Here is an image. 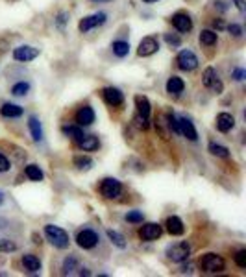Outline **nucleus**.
<instances>
[{"instance_id": "ea45409f", "label": "nucleus", "mask_w": 246, "mask_h": 277, "mask_svg": "<svg viewBox=\"0 0 246 277\" xmlns=\"http://www.w3.org/2000/svg\"><path fill=\"white\" fill-rule=\"evenodd\" d=\"M228 32L232 33L233 37H241V35H243V28H241L239 24H230L228 26Z\"/></svg>"}, {"instance_id": "8fccbe9b", "label": "nucleus", "mask_w": 246, "mask_h": 277, "mask_svg": "<svg viewBox=\"0 0 246 277\" xmlns=\"http://www.w3.org/2000/svg\"><path fill=\"white\" fill-rule=\"evenodd\" d=\"M98 2H108V0H98Z\"/></svg>"}, {"instance_id": "c756f323", "label": "nucleus", "mask_w": 246, "mask_h": 277, "mask_svg": "<svg viewBox=\"0 0 246 277\" xmlns=\"http://www.w3.org/2000/svg\"><path fill=\"white\" fill-rule=\"evenodd\" d=\"M200 43L206 46H213L217 43V33L213 30H202L200 32Z\"/></svg>"}, {"instance_id": "b1692460", "label": "nucleus", "mask_w": 246, "mask_h": 277, "mask_svg": "<svg viewBox=\"0 0 246 277\" xmlns=\"http://www.w3.org/2000/svg\"><path fill=\"white\" fill-rule=\"evenodd\" d=\"M24 174L30 181H43V178H45L43 170H41L37 165H28V167L24 168Z\"/></svg>"}, {"instance_id": "393cba45", "label": "nucleus", "mask_w": 246, "mask_h": 277, "mask_svg": "<svg viewBox=\"0 0 246 277\" xmlns=\"http://www.w3.org/2000/svg\"><path fill=\"white\" fill-rule=\"evenodd\" d=\"M111 50H113L117 58H126L129 54V43H126V41H115L111 45Z\"/></svg>"}, {"instance_id": "c85d7f7f", "label": "nucleus", "mask_w": 246, "mask_h": 277, "mask_svg": "<svg viewBox=\"0 0 246 277\" xmlns=\"http://www.w3.org/2000/svg\"><path fill=\"white\" fill-rule=\"evenodd\" d=\"M209 152L217 155V157H222V159L230 157V150L226 146H222V144H217V142H209Z\"/></svg>"}, {"instance_id": "37998d69", "label": "nucleus", "mask_w": 246, "mask_h": 277, "mask_svg": "<svg viewBox=\"0 0 246 277\" xmlns=\"http://www.w3.org/2000/svg\"><path fill=\"white\" fill-rule=\"evenodd\" d=\"M235 6H237V9H239L241 13H245V9H246V0H235Z\"/></svg>"}, {"instance_id": "f8f14e48", "label": "nucleus", "mask_w": 246, "mask_h": 277, "mask_svg": "<svg viewBox=\"0 0 246 277\" xmlns=\"http://www.w3.org/2000/svg\"><path fill=\"white\" fill-rule=\"evenodd\" d=\"M170 20H172V26L181 33H187L193 30V19L189 17L187 13H176V15H172Z\"/></svg>"}, {"instance_id": "412c9836", "label": "nucleus", "mask_w": 246, "mask_h": 277, "mask_svg": "<svg viewBox=\"0 0 246 277\" xmlns=\"http://www.w3.org/2000/svg\"><path fill=\"white\" fill-rule=\"evenodd\" d=\"M28 128H30V133H32L33 141L35 142L43 141V126H41L37 116H30L28 118Z\"/></svg>"}, {"instance_id": "7c9ffc66", "label": "nucleus", "mask_w": 246, "mask_h": 277, "mask_svg": "<svg viewBox=\"0 0 246 277\" xmlns=\"http://www.w3.org/2000/svg\"><path fill=\"white\" fill-rule=\"evenodd\" d=\"M78 268V261L76 257H72V255H69V257L63 261V274L65 276H71L72 272Z\"/></svg>"}, {"instance_id": "20e7f679", "label": "nucleus", "mask_w": 246, "mask_h": 277, "mask_svg": "<svg viewBox=\"0 0 246 277\" xmlns=\"http://www.w3.org/2000/svg\"><path fill=\"white\" fill-rule=\"evenodd\" d=\"M167 255L172 263H183V261H187L189 255H191V248H189L187 242H178V244L168 248Z\"/></svg>"}, {"instance_id": "f03ea898", "label": "nucleus", "mask_w": 246, "mask_h": 277, "mask_svg": "<svg viewBox=\"0 0 246 277\" xmlns=\"http://www.w3.org/2000/svg\"><path fill=\"white\" fill-rule=\"evenodd\" d=\"M200 266L206 274H219L226 268V263L217 253H206L204 257H200Z\"/></svg>"}, {"instance_id": "c03bdc74", "label": "nucleus", "mask_w": 246, "mask_h": 277, "mask_svg": "<svg viewBox=\"0 0 246 277\" xmlns=\"http://www.w3.org/2000/svg\"><path fill=\"white\" fill-rule=\"evenodd\" d=\"M213 26L217 28V30H224V28H226V26H224V22H222V19L213 20Z\"/></svg>"}, {"instance_id": "6ab92c4d", "label": "nucleus", "mask_w": 246, "mask_h": 277, "mask_svg": "<svg viewBox=\"0 0 246 277\" xmlns=\"http://www.w3.org/2000/svg\"><path fill=\"white\" fill-rule=\"evenodd\" d=\"M78 146L84 150V152H95L100 146V141H98L97 135H84L78 141Z\"/></svg>"}, {"instance_id": "58836bf2", "label": "nucleus", "mask_w": 246, "mask_h": 277, "mask_svg": "<svg viewBox=\"0 0 246 277\" xmlns=\"http://www.w3.org/2000/svg\"><path fill=\"white\" fill-rule=\"evenodd\" d=\"M9 167H11L9 159H7L6 155L0 154V172H7V170H9Z\"/></svg>"}, {"instance_id": "a19ab883", "label": "nucleus", "mask_w": 246, "mask_h": 277, "mask_svg": "<svg viewBox=\"0 0 246 277\" xmlns=\"http://www.w3.org/2000/svg\"><path fill=\"white\" fill-rule=\"evenodd\" d=\"M232 78L235 80V82H243V80L246 78L245 69H235V71L232 72Z\"/></svg>"}, {"instance_id": "39448f33", "label": "nucleus", "mask_w": 246, "mask_h": 277, "mask_svg": "<svg viewBox=\"0 0 246 277\" xmlns=\"http://www.w3.org/2000/svg\"><path fill=\"white\" fill-rule=\"evenodd\" d=\"M202 84L206 85L207 89L215 91L217 94L222 92V82L219 80V74H217V71H215L213 67H207L206 71H204V74H202Z\"/></svg>"}, {"instance_id": "6e6552de", "label": "nucleus", "mask_w": 246, "mask_h": 277, "mask_svg": "<svg viewBox=\"0 0 246 277\" xmlns=\"http://www.w3.org/2000/svg\"><path fill=\"white\" fill-rule=\"evenodd\" d=\"M37 56H39V48H33V46H28V45L17 46V48L13 50V59H15V61H20V63L33 61Z\"/></svg>"}, {"instance_id": "4c0bfd02", "label": "nucleus", "mask_w": 246, "mask_h": 277, "mask_svg": "<svg viewBox=\"0 0 246 277\" xmlns=\"http://www.w3.org/2000/svg\"><path fill=\"white\" fill-rule=\"evenodd\" d=\"M133 122L137 124V128H141V129L148 128V118H144V116L137 115V113H135V118H133Z\"/></svg>"}, {"instance_id": "09e8293b", "label": "nucleus", "mask_w": 246, "mask_h": 277, "mask_svg": "<svg viewBox=\"0 0 246 277\" xmlns=\"http://www.w3.org/2000/svg\"><path fill=\"white\" fill-rule=\"evenodd\" d=\"M144 2H155V0H144Z\"/></svg>"}, {"instance_id": "79ce46f5", "label": "nucleus", "mask_w": 246, "mask_h": 277, "mask_svg": "<svg viewBox=\"0 0 246 277\" xmlns=\"http://www.w3.org/2000/svg\"><path fill=\"white\" fill-rule=\"evenodd\" d=\"M67 17H69V15H67V13H59L58 15V20H56V24L59 26V28H61V30H63V26H65V22H67Z\"/></svg>"}, {"instance_id": "4be33fe9", "label": "nucleus", "mask_w": 246, "mask_h": 277, "mask_svg": "<svg viewBox=\"0 0 246 277\" xmlns=\"http://www.w3.org/2000/svg\"><path fill=\"white\" fill-rule=\"evenodd\" d=\"M0 115L6 116V118H19L22 115V107L17 105V103H4L0 107Z\"/></svg>"}, {"instance_id": "2eb2a0df", "label": "nucleus", "mask_w": 246, "mask_h": 277, "mask_svg": "<svg viewBox=\"0 0 246 277\" xmlns=\"http://www.w3.org/2000/svg\"><path fill=\"white\" fill-rule=\"evenodd\" d=\"M178 120H180V135L187 137L189 141H196V139H198V133H196L193 122H191L189 118H185V116H181Z\"/></svg>"}, {"instance_id": "4468645a", "label": "nucleus", "mask_w": 246, "mask_h": 277, "mask_svg": "<svg viewBox=\"0 0 246 277\" xmlns=\"http://www.w3.org/2000/svg\"><path fill=\"white\" fill-rule=\"evenodd\" d=\"M76 122L78 126H91V124L95 122V111H93L91 105H84V107L78 109Z\"/></svg>"}, {"instance_id": "1a4fd4ad", "label": "nucleus", "mask_w": 246, "mask_h": 277, "mask_svg": "<svg viewBox=\"0 0 246 277\" xmlns=\"http://www.w3.org/2000/svg\"><path fill=\"white\" fill-rule=\"evenodd\" d=\"M76 244L80 246L82 250H93V248L98 244V235L93 231V229H84V231L78 233Z\"/></svg>"}, {"instance_id": "cd10ccee", "label": "nucleus", "mask_w": 246, "mask_h": 277, "mask_svg": "<svg viewBox=\"0 0 246 277\" xmlns=\"http://www.w3.org/2000/svg\"><path fill=\"white\" fill-rule=\"evenodd\" d=\"M108 237H110V240L117 246V248H121V250L126 248V239H124L119 231H115V229H108Z\"/></svg>"}, {"instance_id": "5701e85b", "label": "nucleus", "mask_w": 246, "mask_h": 277, "mask_svg": "<svg viewBox=\"0 0 246 277\" xmlns=\"http://www.w3.org/2000/svg\"><path fill=\"white\" fill-rule=\"evenodd\" d=\"M135 107H137V115H141V116H144V118H148L150 120V102H148V98L137 94L135 96Z\"/></svg>"}, {"instance_id": "a18cd8bd", "label": "nucleus", "mask_w": 246, "mask_h": 277, "mask_svg": "<svg viewBox=\"0 0 246 277\" xmlns=\"http://www.w3.org/2000/svg\"><path fill=\"white\" fill-rule=\"evenodd\" d=\"M4 227H7V220L0 218V229H4Z\"/></svg>"}, {"instance_id": "f704fd0d", "label": "nucleus", "mask_w": 246, "mask_h": 277, "mask_svg": "<svg viewBox=\"0 0 246 277\" xmlns=\"http://www.w3.org/2000/svg\"><path fill=\"white\" fill-rule=\"evenodd\" d=\"M167 120H168V126H170V129H172L174 133H178V135H180V120H178V118H176L172 113H168V115H167Z\"/></svg>"}, {"instance_id": "f257e3e1", "label": "nucleus", "mask_w": 246, "mask_h": 277, "mask_svg": "<svg viewBox=\"0 0 246 277\" xmlns=\"http://www.w3.org/2000/svg\"><path fill=\"white\" fill-rule=\"evenodd\" d=\"M45 235L54 248H58V250L69 248V242H71L69 240V233L65 231V229H61V227L48 224V226H45Z\"/></svg>"}, {"instance_id": "473e14b6", "label": "nucleus", "mask_w": 246, "mask_h": 277, "mask_svg": "<svg viewBox=\"0 0 246 277\" xmlns=\"http://www.w3.org/2000/svg\"><path fill=\"white\" fill-rule=\"evenodd\" d=\"M142 220H144V214L141 211H128L126 214V222L129 224H142Z\"/></svg>"}, {"instance_id": "49530a36", "label": "nucleus", "mask_w": 246, "mask_h": 277, "mask_svg": "<svg viewBox=\"0 0 246 277\" xmlns=\"http://www.w3.org/2000/svg\"><path fill=\"white\" fill-rule=\"evenodd\" d=\"M80 276H91L89 270H85V268H82V272H80Z\"/></svg>"}, {"instance_id": "9b49d317", "label": "nucleus", "mask_w": 246, "mask_h": 277, "mask_svg": "<svg viewBox=\"0 0 246 277\" xmlns=\"http://www.w3.org/2000/svg\"><path fill=\"white\" fill-rule=\"evenodd\" d=\"M159 50V43H157V39L148 35V37H144L139 43V48H137V54L141 56V58H148V56H154L155 52Z\"/></svg>"}, {"instance_id": "a878e982", "label": "nucleus", "mask_w": 246, "mask_h": 277, "mask_svg": "<svg viewBox=\"0 0 246 277\" xmlns=\"http://www.w3.org/2000/svg\"><path fill=\"white\" fill-rule=\"evenodd\" d=\"M74 167L78 170H89L93 167V159H91L89 155H76L74 157Z\"/></svg>"}, {"instance_id": "9d476101", "label": "nucleus", "mask_w": 246, "mask_h": 277, "mask_svg": "<svg viewBox=\"0 0 246 277\" xmlns=\"http://www.w3.org/2000/svg\"><path fill=\"white\" fill-rule=\"evenodd\" d=\"M161 233H163V227L159 226V224L150 222V224H144V226L139 229V237H141V240H144V242H152V240L159 239Z\"/></svg>"}, {"instance_id": "dca6fc26", "label": "nucleus", "mask_w": 246, "mask_h": 277, "mask_svg": "<svg viewBox=\"0 0 246 277\" xmlns=\"http://www.w3.org/2000/svg\"><path fill=\"white\" fill-rule=\"evenodd\" d=\"M165 226H167V231L170 235H174V237H180V235L185 233V226H183L181 218H178V216H168Z\"/></svg>"}, {"instance_id": "0eeeda50", "label": "nucleus", "mask_w": 246, "mask_h": 277, "mask_svg": "<svg viewBox=\"0 0 246 277\" xmlns=\"http://www.w3.org/2000/svg\"><path fill=\"white\" fill-rule=\"evenodd\" d=\"M108 19V15L106 13H95V15H89V17H85V19L80 20V24H78V30L82 33H87L91 32L93 28H97V26H102Z\"/></svg>"}, {"instance_id": "a211bd4d", "label": "nucleus", "mask_w": 246, "mask_h": 277, "mask_svg": "<svg viewBox=\"0 0 246 277\" xmlns=\"http://www.w3.org/2000/svg\"><path fill=\"white\" fill-rule=\"evenodd\" d=\"M167 92L168 94H174V96H178V94H181L183 92V89H185V84H183V80L178 76H170L167 80Z\"/></svg>"}, {"instance_id": "e433bc0d", "label": "nucleus", "mask_w": 246, "mask_h": 277, "mask_svg": "<svg viewBox=\"0 0 246 277\" xmlns=\"http://www.w3.org/2000/svg\"><path fill=\"white\" fill-rule=\"evenodd\" d=\"M165 41H167V45L170 46H180L181 45V39L174 33H165Z\"/></svg>"}, {"instance_id": "72a5a7b5", "label": "nucleus", "mask_w": 246, "mask_h": 277, "mask_svg": "<svg viewBox=\"0 0 246 277\" xmlns=\"http://www.w3.org/2000/svg\"><path fill=\"white\" fill-rule=\"evenodd\" d=\"M17 250V244L11 242V240H6V239H0V253H9V252H15Z\"/></svg>"}, {"instance_id": "c9c22d12", "label": "nucleus", "mask_w": 246, "mask_h": 277, "mask_svg": "<svg viewBox=\"0 0 246 277\" xmlns=\"http://www.w3.org/2000/svg\"><path fill=\"white\" fill-rule=\"evenodd\" d=\"M235 265L239 268H246V250H239L235 253Z\"/></svg>"}, {"instance_id": "ddd939ff", "label": "nucleus", "mask_w": 246, "mask_h": 277, "mask_svg": "<svg viewBox=\"0 0 246 277\" xmlns=\"http://www.w3.org/2000/svg\"><path fill=\"white\" fill-rule=\"evenodd\" d=\"M102 94H104V100H106L108 105H113V107H117V105H123L124 94L117 89V87H106V89L102 91Z\"/></svg>"}, {"instance_id": "aec40b11", "label": "nucleus", "mask_w": 246, "mask_h": 277, "mask_svg": "<svg viewBox=\"0 0 246 277\" xmlns=\"http://www.w3.org/2000/svg\"><path fill=\"white\" fill-rule=\"evenodd\" d=\"M22 266H24V270L37 274L41 270V261L33 253H26V255H22Z\"/></svg>"}, {"instance_id": "2f4dec72", "label": "nucleus", "mask_w": 246, "mask_h": 277, "mask_svg": "<svg viewBox=\"0 0 246 277\" xmlns=\"http://www.w3.org/2000/svg\"><path fill=\"white\" fill-rule=\"evenodd\" d=\"M30 91V84L28 82H19L11 87V94L13 96H24L26 92Z\"/></svg>"}, {"instance_id": "bb28decb", "label": "nucleus", "mask_w": 246, "mask_h": 277, "mask_svg": "<svg viewBox=\"0 0 246 277\" xmlns=\"http://www.w3.org/2000/svg\"><path fill=\"white\" fill-rule=\"evenodd\" d=\"M63 133L67 137H71L72 141H76V142L84 137V131H82L80 126H63Z\"/></svg>"}, {"instance_id": "423d86ee", "label": "nucleus", "mask_w": 246, "mask_h": 277, "mask_svg": "<svg viewBox=\"0 0 246 277\" xmlns=\"http://www.w3.org/2000/svg\"><path fill=\"white\" fill-rule=\"evenodd\" d=\"M176 63H178V67H180L181 71L191 72L198 67V58L194 56L193 50H181L178 54V58H176Z\"/></svg>"}, {"instance_id": "7ed1b4c3", "label": "nucleus", "mask_w": 246, "mask_h": 277, "mask_svg": "<svg viewBox=\"0 0 246 277\" xmlns=\"http://www.w3.org/2000/svg\"><path fill=\"white\" fill-rule=\"evenodd\" d=\"M100 192H102L104 198H108V200H115L121 196L123 192V183L115 178H106L102 181V185H100Z\"/></svg>"}, {"instance_id": "f3484780", "label": "nucleus", "mask_w": 246, "mask_h": 277, "mask_svg": "<svg viewBox=\"0 0 246 277\" xmlns=\"http://www.w3.org/2000/svg\"><path fill=\"white\" fill-rule=\"evenodd\" d=\"M233 126H235V118H233V115H230V113H220V115L217 116V129H219V131L228 133Z\"/></svg>"}, {"instance_id": "de8ad7c7", "label": "nucleus", "mask_w": 246, "mask_h": 277, "mask_svg": "<svg viewBox=\"0 0 246 277\" xmlns=\"http://www.w3.org/2000/svg\"><path fill=\"white\" fill-rule=\"evenodd\" d=\"M4 200H6V196H4V192H2V190H0V205H2V203H4Z\"/></svg>"}]
</instances>
